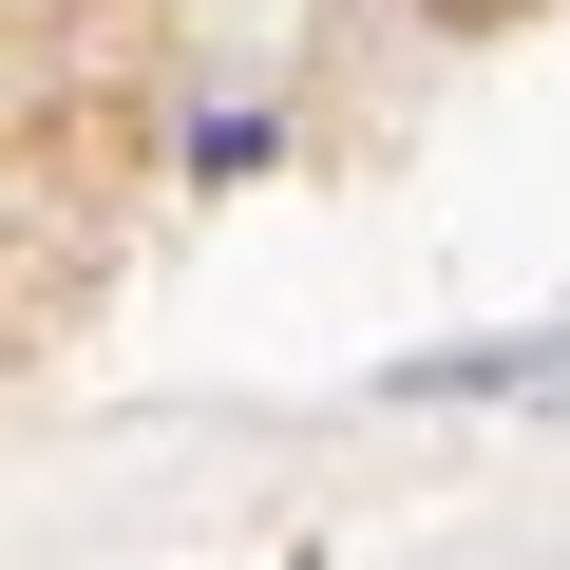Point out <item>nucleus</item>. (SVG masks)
Listing matches in <instances>:
<instances>
[{
  "label": "nucleus",
  "mask_w": 570,
  "mask_h": 570,
  "mask_svg": "<svg viewBox=\"0 0 570 570\" xmlns=\"http://www.w3.org/2000/svg\"><path fill=\"white\" fill-rule=\"evenodd\" d=\"M419 20H438V39H513L532 0H419Z\"/></svg>",
  "instance_id": "obj_1"
}]
</instances>
